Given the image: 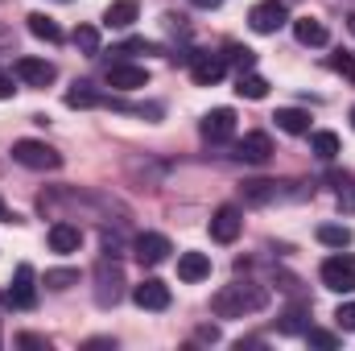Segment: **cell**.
Masks as SVG:
<instances>
[{
  "instance_id": "obj_1",
  "label": "cell",
  "mask_w": 355,
  "mask_h": 351,
  "mask_svg": "<svg viewBox=\"0 0 355 351\" xmlns=\"http://www.w3.org/2000/svg\"><path fill=\"white\" fill-rule=\"evenodd\" d=\"M268 306V289L265 285H252V281H236V285H223L215 298H211V310L219 318H244V314H261Z\"/></svg>"
},
{
  "instance_id": "obj_2",
  "label": "cell",
  "mask_w": 355,
  "mask_h": 351,
  "mask_svg": "<svg viewBox=\"0 0 355 351\" xmlns=\"http://www.w3.org/2000/svg\"><path fill=\"white\" fill-rule=\"evenodd\" d=\"M12 162L25 166V170H62V153L50 149L46 141H33V137L12 141Z\"/></svg>"
},
{
  "instance_id": "obj_3",
  "label": "cell",
  "mask_w": 355,
  "mask_h": 351,
  "mask_svg": "<svg viewBox=\"0 0 355 351\" xmlns=\"http://www.w3.org/2000/svg\"><path fill=\"white\" fill-rule=\"evenodd\" d=\"M322 285L335 293H355V257H327L318 268Z\"/></svg>"
},
{
  "instance_id": "obj_4",
  "label": "cell",
  "mask_w": 355,
  "mask_h": 351,
  "mask_svg": "<svg viewBox=\"0 0 355 351\" xmlns=\"http://www.w3.org/2000/svg\"><path fill=\"white\" fill-rule=\"evenodd\" d=\"M120 298H124V273H120V264L99 261V268H95V302L99 306H116Z\"/></svg>"
},
{
  "instance_id": "obj_5",
  "label": "cell",
  "mask_w": 355,
  "mask_h": 351,
  "mask_svg": "<svg viewBox=\"0 0 355 351\" xmlns=\"http://www.w3.org/2000/svg\"><path fill=\"white\" fill-rule=\"evenodd\" d=\"M12 75H17L25 87H50V83L58 79L54 62H46V58H33V54H21V58L12 62Z\"/></svg>"
},
{
  "instance_id": "obj_6",
  "label": "cell",
  "mask_w": 355,
  "mask_h": 351,
  "mask_svg": "<svg viewBox=\"0 0 355 351\" xmlns=\"http://www.w3.org/2000/svg\"><path fill=\"white\" fill-rule=\"evenodd\" d=\"M285 21H289L285 0H261V4H252V12H248V25H252L257 33H277Z\"/></svg>"
},
{
  "instance_id": "obj_7",
  "label": "cell",
  "mask_w": 355,
  "mask_h": 351,
  "mask_svg": "<svg viewBox=\"0 0 355 351\" xmlns=\"http://www.w3.org/2000/svg\"><path fill=\"white\" fill-rule=\"evenodd\" d=\"M190 79L198 83V87H211V83H219L223 79V71H227V62H223V54H198V50H190Z\"/></svg>"
},
{
  "instance_id": "obj_8",
  "label": "cell",
  "mask_w": 355,
  "mask_h": 351,
  "mask_svg": "<svg viewBox=\"0 0 355 351\" xmlns=\"http://www.w3.org/2000/svg\"><path fill=\"white\" fill-rule=\"evenodd\" d=\"M198 128H202V141L223 145V141H232V132H236V112H232V108H211Z\"/></svg>"
},
{
  "instance_id": "obj_9",
  "label": "cell",
  "mask_w": 355,
  "mask_h": 351,
  "mask_svg": "<svg viewBox=\"0 0 355 351\" xmlns=\"http://www.w3.org/2000/svg\"><path fill=\"white\" fill-rule=\"evenodd\" d=\"M103 83L112 91H141V87H149V71L132 67V62H112L107 75H103Z\"/></svg>"
},
{
  "instance_id": "obj_10",
  "label": "cell",
  "mask_w": 355,
  "mask_h": 351,
  "mask_svg": "<svg viewBox=\"0 0 355 351\" xmlns=\"http://www.w3.org/2000/svg\"><path fill=\"white\" fill-rule=\"evenodd\" d=\"M240 228H244V215H240V207H232V203L211 215V240H215V244H236Z\"/></svg>"
},
{
  "instance_id": "obj_11",
  "label": "cell",
  "mask_w": 355,
  "mask_h": 351,
  "mask_svg": "<svg viewBox=\"0 0 355 351\" xmlns=\"http://www.w3.org/2000/svg\"><path fill=\"white\" fill-rule=\"evenodd\" d=\"M132 302L141 310H170V285L157 277H145L141 285H132Z\"/></svg>"
},
{
  "instance_id": "obj_12",
  "label": "cell",
  "mask_w": 355,
  "mask_h": 351,
  "mask_svg": "<svg viewBox=\"0 0 355 351\" xmlns=\"http://www.w3.org/2000/svg\"><path fill=\"white\" fill-rule=\"evenodd\" d=\"M132 252H137V261H141V264H149V268H153V264L166 261V257H170L174 248H170V240H166L162 232H145V236H137Z\"/></svg>"
},
{
  "instance_id": "obj_13",
  "label": "cell",
  "mask_w": 355,
  "mask_h": 351,
  "mask_svg": "<svg viewBox=\"0 0 355 351\" xmlns=\"http://www.w3.org/2000/svg\"><path fill=\"white\" fill-rule=\"evenodd\" d=\"M8 302L21 306V310H33V306H37V285H33V268H29V264H17V273H12V289H8Z\"/></svg>"
},
{
  "instance_id": "obj_14",
  "label": "cell",
  "mask_w": 355,
  "mask_h": 351,
  "mask_svg": "<svg viewBox=\"0 0 355 351\" xmlns=\"http://www.w3.org/2000/svg\"><path fill=\"white\" fill-rule=\"evenodd\" d=\"M232 157H236V162H248V166H265L268 157H272V141H268V132H248V137L236 145Z\"/></svg>"
},
{
  "instance_id": "obj_15",
  "label": "cell",
  "mask_w": 355,
  "mask_h": 351,
  "mask_svg": "<svg viewBox=\"0 0 355 351\" xmlns=\"http://www.w3.org/2000/svg\"><path fill=\"white\" fill-rule=\"evenodd\" d=\"M137 17H141L137 0H112V4L103 8V25H107V29H128Z\"/></svg>"
},
{
  "instance_id": "obj_16",
  "label": "cell",
  "mask_w": 355,
  "mask_h": 351,
  "mask_svg": "<svg viewBox=\"0 0 355 351\" xmlns=\"http://www.w3.org/2000/svg\"><path fill=\"white\" fill-rule=\"evenodd\" d=\"M79 244H83V232H79L75 223L58 219V223L50 228V248H54V252H79Z\"/></svg>"
},
{
  "instance_id": "obj_17",
  "label": "cell",
  "mask_w": 355,
  "mask_h": 351,
  "mask_svg": "<svg viewBox=\"0 0 355 351\" xmlns=\"http://www.w3.org/2000/svg\"><path fill=\"white\" fill-rule=\"evenodd\" d=\"M178 277L182 281H207L211 277V257L207 252H182L178 257Z\"/></svg>"
},
{
  "instance_id": "obj_18",
  "label": "cell",
  "mask_w": 355,
  "mask_h": 351,
  "mask_svg": "<svg viewBox=\"0 0 355 351\" xmlns=\"http://www.w3.org/2000/svg\"><path fill=\"white\" fill-rule=\"evenodd\" d=\"M277 128L281 132H289V137H306L310 132V112H302V108H277Z\"/></svg>"
},
{
  "instance_id": "obj_19",
  "label": "cell",
  "mask_w": 355,
  "mask_h": 351,
  "mask_svg": "<svg viewBox=\"0 0 355 351\" xmlns=\"http://www.w3.org/2000/svg\"><path fill=\"white\" fill-rule=\"evenodd\" d=\"M293 37L302 42V46H327V25L322 21H314V17H297L293 21Z\"/></svg>"
},
{
  "instance_id": "obj_20",
  "label": "cell",
  "mask_w": 355,
  "mask_h": 351,
  "mask_svg": "<svg viewBox=\"0 0 355 351\" xmlns=\"http://www.w3.org/2000/svg\"><path fill=\"white\" fill-rule=\"evenodd\" d=\"M25 21H29V33H33V37L50 42V46H54V42H62V25H58L54 17H46V12H29Z\"/></svg>"
},
{
  "instance_id": "obj_21",
  "label": "cell",
  "mask_w": 355,
  "mask_h": 351,
  "mask_svg": "<svg viewBox=\"0 0 355 351\" xmlns=\"http://www.w3.org/2000/svg\"><path fill=\"white\" fill-rule=\"evenodd\" d=\"M318 244H327V248H352L355 232L343 228V223H322V228H318Z\"/></svg>"
},
{
  "instance_id": "obj_22",
  "label": "cell",
  "mask_w": 355,
  "mask_h": 351,
  "mask_svg": "<svg viewBox=\"0 0 355 351\" xmlns=\"http://www.w3.org/2000/svg\"><path fill=\"white\" fill-rule=\"evenodd\" d=\"M236 95H240V99H265L268 95V79L265 75H257V71H244L240 83H236Z\"/></svg>"
},
{
  "instance_id": "obj_23",
  "label": "cell",
  "mask_w": 355,
  "mask_h": 351,
  "mask_svg": "<svg viewBox=\"0 0 355 351\" xmlns=\"http://www.w3.org/2000/svg\"><path fill=\"white\" fill-rule=\"evenodd\" d=\"M99 103H107V95H99L91 83H75L67 91V108H99Z\"/></svg>"
},
{
  "instance_id": "obj_24",
  "label": "cell",
  "mask_w": 355,
  "mask_h": 351,
  "mask_svg": "<svg viewBox=\"0 0 355 351\" xmlns=\"http://www.w3.org/2000/svg\"><path fill=\"white\" fill-rule=\"evenodd\" d=\"M223 62H232V67L244 75V71L257 67V50H248V46H240V42H227V46H223Z\"/></svg>"
},
{
  "instance_id": "obj_25",
  "label": "cell",
  "mask_w": 355,
  "mask_h": 351,
  "mask_svg": "<svg viewBox=\"0 0 355 351\" xmlns=\"http://www.w3.org/2000/svg\"><path fill=\"white\" fill-rule=\"evenodd\" d=\"M281 190H277V182H244V198L248 203H257V207H265V203H272Z\"/></svg>"
},
{
  "instance_id": "obj_26",
  "label": "cell",
  "mask_w": 355,
  "mask_h": 351,
  "mask_svg": "<svg viewBox=\"0 0 355 351\" xmlns=\"http://www.w3.org/2000/svg\"><path fill=\"white\" fill-rule=\"evenodd\" d=\"M310 149H314L322 162H331V157L339 153V137H335V132H314V137H310Z\"/></svg>"
},
{
  "instance_id": "obj_27",
  "label": "cell",
  "mask_w": 355,
  "mask_h": 351,
  "mask_svg": "<svg viewBox=\"0 0 355 351\" xmlns=\"http://www.w3.org/2000/svg\"><path fill=\"white\" fill-rule=\"evenodd\" d=\"M306 331H310V323H306V310H302V306L285 310V318H281V335H306Z\"/></svg>"
},
{
  "instance_id": "obj_28",
  "label": "cell",
  "mask_w": 355,
  "mask_h": 351,
  "mask_svg": "<svg viewBox=\"0 0 355 351\" xmlns=\"http://www.w3.org/2000/svg\"><path fill=\"white\" fill-rule=\"evenodd\" d=\"M75 46H79L87 58H95V54H99V29H95V25H79V29H75Z\"/></svg>"
},
{
  "instance_id": "obj_29",
  "label": "cell",
  "mask_w": 355,
  "mask_h": 351,
  "mask_svg": "<svg viewBox=\"0 0 355 351\" xmlns=\"http://www.w3.org/2000/svg\"><path fill=\"white\" fill-rule=\"evenodd\" d=\"M331 71H339V75H343V79L355 87V54H347V50L331 54Z\"/></svg>"
},
{
  "instance_id": "obj_30",
  "label": "cell",
  "mask_w": 355,
  "mask_h": 351,
  "mask_svg": "<svg viewBox=\"0 0 355 351\" xmlns=\"http://www.w3.org/2000/svg\"><path fill=\"white\" fill-rule=\"evenodd\" d=\"M75 281H79L75 268H50V273H46V285H50V289H71Z\"/></svg>"
},
{
  "instance_id": "obj_31",
  "label": "cell",
  "mask_w": 355,
  "mask_h": 351,
  "mask_svg": "<svg viewBox=\"0 0 355 351\" xmlns=\"http://www.w3.org/2000/svg\"><path fill=\"white\" fill-rule=\"evenodd\" d=\"M335 186H339V207L347 215H355V182L352 178H335Z\"/></svg>"
},
{
  "instance_id": "obj_32",
  "label": "cell",
  "mask_w": 355,
  "mask_h": 351,
  "mask_svg": "<svg viewBox=\"0 0 355 351\" xmlns=\"http://www.w3.org/2000/svg\"><path fill=\"white\" fill-rule=\"evenodd\" d=\"M306 343H310V348H322V351L339 348V339H335L331 331H318V327H310V331H306Z\"/></svg>"
},
{
  "instance_id": "obj_33",
  "label": "cell",
  "mask_w": 355,
  "mask_h": 351,
  "mask_svg": "<svg viewBox=\"0 0 355 351\" xmlns=\"http://www.w3.org/2000/svg\"><path fill=\"white\" fill-rule=\"evenodd\" d=\"M153 50H157V46H153V42H145V37H128V42H124V46H116L112 54H153Z\"/></svg>"
},
{
  "instance_id": "obj_34",
  "label": "cell",
  "mask_w": 355,
  "mask_h": 351,
  "mask_svg": "<svg viewBox=\"0 0 355 351\" xmlns=\"http://www.w3.org/2000/svg\"><path fill=\"white\" fill-rule=\"evenodd\" d=\"M335 323H339V331H355V302H343L335 310Z\"/></svg>"
},
{
  "instance_id": "obj_35",
  "label": "cell",
  "mask_w": 355,
  "mask_h": 351,
  "mask_svg": "<svg viewBox=\"0 0 355 351\" xmlns=\"http://www.w3.org/2000/svg\"><path fill=\"white\" fill-rule=\"evenodd\" d=\"M12 75H8V71H4V67H0V99H12Z\"/></svg>"
},
{
  "instance_id": "obj_36",
  "label": "cell",
  "mask_w": 355,
  "mask_h": 351,
  "mask_svg": "<svg viewBox=\"0 0 355 351\" xmlns=\"http://www.w3.org/2000/svg\"><path fill=\"white\" fill-rule=\"evenodd\" d=\"M198 339H207V343H219V327H202V331H198Z\"/></svg>"
},
{
  "instance_id": "obj_37",
  "label": "cell",
  "mask_w": 355,
  "mask_h": 351,
  "mask_svg": "<svg viewBox=\"0 0 355 351\" xmlns=\"http://www.w3.org/2000/svg\"><path fill=\"white\" fill-rule=\"evenodd\" d=\"M17 343H21V348H46V339H37V335H21Z\"/></svg>"
},
{
  "instance_id": "obj_38",
  "label": "cell",
  "mask_w": 355,
  "mask_h": 351,
  "mask_svg": "<svg viewBox=\"0 0 355 351\" xmlns=\"http://www.w3.org/2000/svg\"><path fill=\"white\" fill-rule=\"evenodd\" d=\"M190 4H194V8H207V12H211V8H219L223 0H190Z\"/></svg>"
},
{
  "instance_id": "obj_39",
  "label": "cell",
  "mask_w": 355,
  "mask_h": 351,
  "mask_svg": "<svg viewBox=\"0 0 355 351\" xmlns=\"http://www.w3.org/2000/svg\"><path fill=\"white\" fill-rule=\"evenodd\" d=\"M0 223H17V215H12V211L4 207V198H0Z\"/></svg>"
},
{
  "instance_id": "obj_40",
  "label": "cell",
  "mask_w": 355,
  "mask_h": 351,
  "mask_svg": "<svg viewBox=\"0 0 355 351\" xmlns=\"http://www.w3.org/2000/svg\"><path fill=\"white\" fill-rule=\"evenodd\" d=\"M352 124H355V108H352Z\"/></svg>"
},
{
  "instance_id": "obj_41",
  "label": "cell",
  "mask_w": 355,
  "mask_h": 351,
  "mask_svg": "<svg viewBox=\"0 0 355 351\" xmlns=\"http://www.w3.org/2000/svg\"><path fill=\"white\" fill-rule=\"evenodd\" d=\"M352 29H355V12H352Z\"/></svg>"
}]
</instances>
